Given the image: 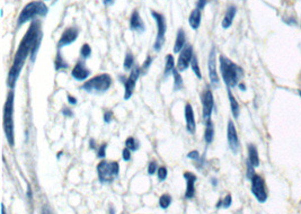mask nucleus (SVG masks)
I'll return each mask as SVG.
<instances>
[{
  "instance_id": "nucleus-1",
  "label": "nucleus",
  "mask_w": 301,
  "mask_h": 214,
  "mask_svg": "<svg viewBox=\"0 0 301 214\" xmlns=\"http://www.w3.org/2000/svg\"><path fill=\"white\" fill-rule=\"evenodd\" d=\"M42 36L41 22L33 21L31 23V26L29 27L25 35H24V38L22 39L21 43H19L9 74H8L7 85L10 89L15 88V85L19 78V75H21L24 64L26 62V59L30 56L32 62L35 61L36 54H38L40 45H41Z\"/></svg>"
},
{
  "instance_id": "nucleus-2",
  "label": "nucleus",
  "mask_w": 301,
  "mask_h": 214,
  "mask_svg": "<svg viewBox=\"0 0 301 214\" xmlns=\"http://www.w3.org/2000/svg\"><path fill=\"white\" fill-rule=\"evenodd\" d=\"M219 63L220 74H221L222 80L223 83L226 84L227 88H234L238 86L239 80L242 79L244 76V70L242 68L224 55L219 56Z\"/></svg>"
},
{
  "instance_id": "nucleus-3",
  "label": "nucleus",
  "mask_w": 301,
  "mask_h": 214,
  "mask_svg": "<svg viewBox=\"0 0 301 214\" xmlns=\"http://www.w3.org/2000/svg\"><path fill=\"white\" fill-rule=\"evenodd\" d=\"M49 13V8L42 0L31 1L23 8L17 19V27H21L27 22L35 21L36 17H45Z\"/></svg>"
},
{
  "instance_id": "nucleus-4",
  "label": "nucleus",
  "mask_w": 301,
  "mask_h": 214,
  "mask_svg": "<svg viewBox=\"0 0 301 214\" xmlns=\"http://www.w3.org/2000/svg\"><path fill=\"white\" fill-rule=\"evenodd\" d=\"M14 89L8 92L7 100L3 106V131L10 147L15 145V133H14Z\"/></svg>"
},
{
  "instance_id": "nucleus-5",
  "label": "nucleus",
  "mask_w": 301,
  "mask_h": 214,
  "mask_svg": "<svg viewBox=\"0 0 301 214\" xmlns=\"http://www.w3.org/2000/svg\"><path fill=\"white\" fill-rule=\"evenodd\" d=\"M112 86V77L108 74H100L83 84L80 89L89 94H104Z\"/></svg>"
},
{
  "instance_id": "nucleus-6",
  "label": "nucleus",
  "mask_w": 301,
  "mask_h": 214,
  "mask_svg": "<svg viewBox=\"0 0 301 214\" xmlns=\"http://www.w3.org/2000/svg\"><path fill=\"white\" fill-rule=\"evenodd\" d=\"M97 173L100 183H112V181H114L119 177L120 165L118 161H99V164L97 165Z\"/></svg>"
},
{
  "instance_id": "nucleus-7",
  "label": "nucleus",
  "mask_w": 301,
  "mask_h": 214,
  "mask_svg": "<svg viewBox=\"0 0 301 214\" xmlns=\"http://www.w3.org/2000/svg\"><path fill=\"white\" fill-rule=\"evenodd\" d=\"M151 16L154 17L157 24V38H156V41L154 44V50L159 52L162 50V47L164 44H165V35L167 31V25H166V18L163 14L158 13V11L151 10Z\"/></svg>"
},
{
  "instance_id": "nucleus-8",
  "label": "nucleus",
  "mask_w": 301,
  "mask_h": 214,
  "mask_svg": "<svg viewBox=\"0 0 301 214\" xmlns=\"http://www.w3.org/2000/svg\"><path fill=\"white\" fill-rule=\"evenodd\" d=\"M252 193L255 196V199L258 200L259 203H264L267 200V192H266V186L265 181L258 173H255L252 177Z\"/></svg>"
},
{
  "instance_id": "nucleus-9",
  "label": "nucleus",
  "mask_w": 301,
  "mask_h": 214,
  "mask_svg": "<svg viewBox=\"0 0 301 214\" xmlns=\"http://www.w3.org/2000/svg\"><path fill=\"white\" fill-rule=\"evenodd\" d=\"M201 102H202V111H203V119L209 120L211 119V114L215 108V98L210 86H207L206 89L201 94Z\"/></svg>"
},
{
  "instance_id": "nucleus-10",
  "label": "nucleus",
  "mask_w": 301,
  "mask_h": 214,
  "mask_svg": "<svg viewBox=\"0 0 301 214\" xmlns=\"http://www.w3.org/2000/svg\"><path fill=\"white\" fill-rule=\"evenodd\" d=\"M140 75H141V68L135 66L133 69L131 70L130 76L128 77L126 82H124V99L126 100L130 99L131 96L133 95L135 85L136 82H138Z\"/></svg>"
},
{
  "instance_id": "nucleus-11",
  "label": "nucleus",
  "mask_w": 301,
  "mask_h": 214,
  "mask_svg": "<svg viewBox=\"0 0 301 214\" xmlns=\"http://www.w3.org/2000/svg\"><path fill=\"white\" fill-rule=\"evenodd\" d=\"M194 53H193V46L191 44H186L182 51H180L178 60H177V66H176V69L179 72H183L187 70V68L190 67V64L192 62V59H193Z\"/></svg>"
},
{
  "instance_id": "nucleus-12",
  "label": "nucleus",
  "mask_w": 301,
  "mask_h": 214,
  "mask_svg": "<svg viewBox=\"0 0 301 214\" xmlns=\"http://www.w3.org/2000/svg\"><path fill=\"white\" fill-rule=\"evenodd\" d=\"M208 69H209V78H210V83L212 86L216 88L219 86V76H218V71H216V54H215V46L211 48L210 54H209Z\"/></svg>"
},
{
  "instance_id": "nucleus-13",
  "label": "nucleus",
  "mask_w": 301,
  "mask_h": 214,
  "mask_svg": "<svg viewBox=\"0 0 301 214\" xmlns=\"http://www.w3.org/2000/svg\"><path fill=\"white\" fill-rule=\"evenodd\" d=\"M227 140L230 150L234 152L235 155L236 153H238L240 148L238 133H237V128L231 120L228 121V125H227Z\"/></svg>"
},
{
  "instance_id": "nucleus-14",
  "label": "nucleus",
  "mask_w": 301,
  "mask_h": 214,
  "mask_svg": "<svg viewBox=\"0 0 301 214\" xmlns=\"http://www.w3.org/2000/svg\"><path fill=\"white\" fill-rule=\"evenodd\" d=\"M78 35H79V27H77V26L68 27L67 30L63 32L61 38H60V40H59L58 48L70 45L71 43H74L76 40L78 39Z\"/></svg>"
},
{
  "instance_id": "nucleus-15",
  "label": "nucleus",
  "mask_w": 301,
  "mask_h": 214,
  "mask_svg": "<svg viewBox=\"0 0 301 214\" xmlns=\"http://www.w3.org/2000/svg\"><path fill=\"white\" fill-rule=\"evenodd\" d=\"M90 70L86 67V63L84 60H79V61L76 63V66L72 68L71 76L72 78L77 80V82H84L86 80L88 77L90 76Z\"/></svg>"
},
{
  "instance_id": "nucleus-16",
  "label": "nucleus",
  "mask_w": 301,
  "mask_h": 214,
  "mask_svg": "<svg viewBox=\"0 0 301 214\" xmlns=\"http://www.w3.org/2000/svg\"><path fill=\"white\" fill-rule=\"evenodd\" d=\"M184 114H185L187 132L190 133V134H194L196 131V123H195L193 107H192V105L190 103H187L185 105V111H184Z\"/></svg>"
},
{
  "instance_id": "nucleus-17",
  "label": "nucleus",
  "mask_w": 301,
  "mask_h": 214,
  "mask_svg": "<svg viewBox=\"0 0 301 214\" xmlns=\"http://www.w3.org/2000/svg\"><path fill=\"white\" fill-rule=\"evenodd\" d=\"M184 178L186 179V191H185V199L190 200L195 196V183L198 177L193 172H184Z\"/></svg>"
},
{
  "instance_id": "nucleus-18",
  "label": "nucleus",
  "mask_w": 301,
  "mask_h": 214,
  "mask_svg": "<svg viewBox=\"0 0 301 214\" xmlns=\"http://www.w3.org/2000/svg\"><path fill=\"white\" fill-rule=\"evenodd\" d=\"M130 27L132 31H134V32H136V33H140V34L143 33V32L146 31V26H144V23L138 10H133V13H132V15H131Z\"/></svg>"
},
{
  "instance_id": "nucleus-19",
  "label": "nucleus",
  "mask_w": 301,
  "mask_h": 214,
  "mask_svg": "<svg viewBox=\"0 0 301 214\" xmlns=\"http://www.w3.org/2000/svg\"><path fill=\"white\" fill-rule=\"evenodd\" d=\"M236 14H237V7L234 6V5H230L229 7L227 8L226 10V14H224L223 16V19H222V23H221V26L223 30H228L231 25L232 23H234V19L236 17Z\"/></svg>"
},
{
  "instance_id": "nucleus-20",
  "label": "nucleus",
  "mask_w": 301,
  "mask_h": 214,
  "mask_svg": "<svg viewBox=\"0 0 301 214\" xmlns=\"http://www.w3.org/2000/svg\"><path fill=\"white\" fill-rule=\"evenodd\" d=\"M186 45V34L183 28H179L177 31V35H176V41L174 45V52L175 53H180L184 46Z\"/></svg>"
},
{
  "instance_id": "nucleus-21",
  "label": "nucleus",
  "mask_w": 301,
  "mask_h": 214,
  "mask_svg": "<svg viewBox=\"0 0 301 214\" xmlns=\"http://www.w3.org/2000/svg\"><path fill=\"white\" fill-rule=\"evenodd\" d=\"M248 150V161L254 166L255 168L259 166V155H258V148H256L255 144H248L247 147Z\"/></svg>"
},
{
  "instance_id": "nucleus-22",
  "label": "nucleus",
  "mask_w": 301,
  "mask_h": 214,
  "mask_svg": "<svg viewBox=\"0 0 301 214\" xmlns=\"http://www.w3.org/2000/svg\"><path fill=\"white\" fill-rule=\"evenodd\" d=\"M227 91H228V98H229V103H230L231 114H232V116H234L235 119H238L239 118V114H240L239 103L237 102V99L235 98L234 94H232V92H231V88H228Z\"/></svg>"
},
{
  "instance_id": "nucleus-23",
  "label": "nucleus",
  "mask_w": 301,
  "mask_h": 214,
  "mask_svg": "<svg viewBox=\"0 0 301 214\" xmlns=\"http://www.w3.org/2000/svg\"><path fill=\"white\" fill-rule=\"evenodd\" d=\"M215 139V125L211 119L206 121V131H204V141L207 144L212 143Z\"/></svg>"
},
{
  "instance_id": "nucleus-24",
  "label": "nucleus",
  "mask_w": 301,
  "mask_h": 214,
  "mask_svg": "<svg viewBox=\"0 0 301 214\" xmlns=\"http://www.w3.org/2000/svg\"><path fill=\"white\" fill-rule=\"evenodd\" d=\"M188 24H190V26L193 28L194 31L198 30L201 25V10L194 9L192 13L190 14V17H188Z\"/></svg>"
},
{
  "instance_id": "nucleus-25",
  "label": "nucleus",
  "mask_w": 301,
  "mask_h": 214,
  "mask_svg": "<svg viewBox=\"0 0 301 214\" xmlns=\"http://www.w3.org/2000/svg\"><path fill=\"white\" fill-rule=\"evenodd\" d=\"M54 68L57 71L66 70L69 68V64H68V62L66 61L65 58H63L61 52L60 51H58L57 56H55V59H54Z\"/></svg>"
},
{
  "instance_id": "nucleus-26",
  "label": "nucleus",
  "mask_w": 301,
  "mask_h": 214,
  "mask_svg": "<svg viewBox=\"0 0 301 214\" xmlns=\"http://www.w3.org/2000/svg\"><path fill=\"white\" fill-rule=\"evenodd\" d=\"M175 69V60L174 56L172 54L166 55V63H165V70H164V78H167L168 76L172 74Z\"/></svg>"
},
{
  "instance_id": "nucleus-27",
  "label": "nucleus",
  "mask_w": 301,
  "mask_h": 214,
  "mask_svg": "<svg viewBox=\"0 0 301 214\" xmlns=\"http://www.w3.org/2000/svg\"><path fill=\"white\" fill-rule=\"evenodd\" d=\"M123 68L126 71L132 70L134 68V55L131 53L130 51H128L126 53V58H124V63Z\"/></svg>"
},
{
  "instance_id": "nucleus-28",
  "label": "nucleus",
  "mask_w": 301,
  "mask_h": 214,
  "mask_svg": "<svg viewBox=\"0 0 301 214\" xmlns=\"http://www.w3.org/2000/svg\"><path fill=\"white\" fill-rule=\"evenodd\" d=\"M172 77H174V90L178 91L183 89V78L180 76V72L176 69L172 71Z\"/></svg>"
},
{
  "instance_id": "nucleus-29",
  "label": "nucleus",
  "mask_w": 301,
  "mask_h": 214,
  "mask_svg": "<svg viewBox=\"0 0 301 214\" xmlns=\"http://www.w3.org/2000/svg\"><path fill=\"white\" fill-rule=\"evenodd\" d=\"M140 147V143L139 141L134 139L133 136H130V138H128L126 140V148L129 149V150L131 151H136Z\"/></svg>"
},
{
  "instance_id": "nucleus-30",
  "label": "nucleus",
  "mask_w": 301,
  "mask_h": 214,
  "mask_svg": "<svg viewBox=\"0 0 301 214\" xmlns=\"http://www.w3.org/2000/svg\"><path fill=\"white\" fill-rule=\"evenodd\" d=\"M172 203V196L168 195V194H163L162 196H160L159 199V207L166 210L168 209V207H170Z\"/></svg>"
},
{
  "instance_id": "nucleus-31",
  "label": "nucleus",
  "mask_w": 301,
  "mask_h": 214,
  "mask_svg": "<svg viewBox=\"0 0 301 214\" xmlns=\"http://www.w3.org/2000/svg\"><path fill=\"white\" fill-rule=\"evenodd\" d=\"M231 203H232V199H231V195L230 194H228V195L224 197V199H222V200H220L218 203H216V205H215V208L216 209H220V208H224V209H228V208H230V205H231Z\"/></svg>"
},
{
  "instance_id": "nucleus-32",
  "label": "nucleus",
  "mask_w": 301,
  "mask_h": 214,
  "mask_svg": "<svg viewBox=\"0 0 301 214\" xmlns=\"http://www.w3.org/2000/svg\"><path fill=\"white\" fill-rule=\"evenodd\" d=\"M191 68H192V71L194 72L195 76L198 77L199 79L202 78V74H201V69H200V66H199V60H198V58H196L195 55L193 56V59H192Z\"/></svg>"
},
{
  "instance_id": "nucleus-33",
  "label": "nucleus",
  "mask_w": 301,
  "mask_h": 214,
  "mask_svg": "<svg viewBox=\"0 0 301 214\" xmlns=\"http://www.w3.org/2000/svg\"><path fill=\"white\" fill-rule=\"evenodd\" d=\"M80 55H82V58H83L84 60H86V59H88V58H90V55H91V48H90L89 45H88L87 43L84 44V45L82 46V48H80Z\"/></svg>"
},
{
  "instance_id": "nucleus-34",
  "label": "nucleus",
  "mask_w": 301,
  "mask_h": 214,
  "mask_svg": "<svg viewBox=\"0 0 301 214\" xmlns=\"http://www.w3.org/2000/svg\"><path fill=\"white\" fill-rule=\"evenodd\" d=\"M157 175H158V179L160 181H164L166 178H167V175H168V171L166 167H159L158 171H157Z\"/></svg>"
},
{
  "instance_id": "nucleus-35",
  "label": "nucleus",
  "mask_w": 301,
  "mask_h": 214,
  "mask_svg": "<svg viewBox=\"0 0 301 214\" xmlns=\"http://www.w3.org/2000/svg\"><path fill=\"white\" fill-rule=\"evenodd\" d=\"M106 149H107V143H103V144L99 145L98 149H97V157H98V158H100V159L105 158Z\"/></svg>"
},
{
  "instance_id": "nucleus-36",
  "label": "nucleus",
  "mask_w": 301,
  "mask_h": 214,
  "mask_svg": "<svg viewBox=\"0 0 301 214\" xmlns=\"http://www.w3.org/2000/svg\"><path fill=\"white\" fill-rule=\"evenodd\" d=\"M246 167H247V172H246V176H247V178L251 180V179H252V177L255 175V171H254L255 167L253 166V165H252V164H251L250 161H248V160L246 161Z\"/></svg>"
},
{
  "instance_id": "nucleus-37",
  "label": "nucleus",
  "mask_w": 301,
  "mask_h": 214,
  "mask_svg": "<svg viewBox=\"0 0 301 214\" xmlns=\"http://www.w3.org/2000/svg\"><path fill=\"white\" fill-rule=\"evenodd\" d=\"M157 171H158L157 161L151 160L149 163V166H148V173H149V175H154V173Z\"/></svg>"
},
{
  "instance_id": "nucleus-38",
  "label": "nucleus",
  "mask_w": 301,
  "mask_h": 214,
  "mask_svg": "<svg viewBox=\"0 0 301 214\" xmlns=\"http://www.w3.org/2000/svg\"><path fill=\"white\" fill-rule=\"evenodd\" d=\"M152 61H154V59L151 58V56L149 55L147 58V60L146 61H144V63L142 64V67H141V72H147V70L149 69V67L151 66V63H152Z\"/></svg>"
},
{
  "instance_id": "nucleus-39",
  "label": "nucleus",
  "mask_w": 301,
  "mask_h": 214,
  "mask_svg": "<svg viewBox=\"0 0 301 214\" xmlns=\"http://www.w3.org/2000/svg\"><path fill=\"white\" fill-rule=\"evenodd\" d=\"M113 120V112L112 111H106L105 114H104V122L106 124H110Z\"/></svg>"
},
{
  "instance_id": "nucleus-40",
  "label": "nucleus",
  "mask_w": 301,
  "mask_h": 214,
  "mask_svg": "<svg viewBox=\"0 0 301 214\" xmlns=\"http://www.w3.org/2000/svg\"><path fill=\"white\" fill-rule=\"evenodd\" d=\"M187 158L192 160H200V152L198 150H193L187 153Z\"/></svg>"
},
{
  "instance_id": "nucleus-41",
  "label": "nucleus",
  "mask_w": 301,
  "mask_h": 214,
  "mask_svg": "<svg viewBox=\"0 0 301 214\" xmlns=\"http://www.w3.org/2000/svg\"><path fill=\"white\" fill-rule=\"evenodd\" d=\"M122 158L124 161H130L131 160V150L128 148H124L122 151Z\"/></svg>"
},
{
  "instance_id": "nucleus-42",
  "label": "nucleus",
  "mask_w": 301,
  "mask_h": 214,
  "mask_svg": "<svg viewBox=\"0 0 301 214\" xmlns=\"http://www.w3.org/2000/svg\"><path fill=\"white\" fill-rule=\"evenodd\" d=\"M61 113L63 114V116H66V118H72V116H74V112H72L71 108L67 106H63Z\"/></svg>"
},
{
  "instance_id": "nucleus-43",
  "label": "nucleus",
  "mask_w": 301,
  "mask_h": 214,
  "mask_svg": "<svg viewBox=\"0 0 301 214\" xmlns=\"http://www.w3.org/2000/svg\"><path fill=\"white\" fill-rule=\"evenodd\" d=\"M210 1V0H198V3H196V8L200 10L204 9V7L208 5V2Z\"/></svg>"
},
{
  "instance_id": "nucleus-44",
  "label": "nucleus",
  "mask_w": 301,
  "mask_h": 214,
  "mask_svg": "<svg viewBox=\"0 0 301 214\" xmlns=\"http://www.w3.org/2000/svg\"><path fill=\"white\" fill-rule=\"evenodd\" d=\"M89 148L90 150H97V144H96V141L95 139H90L89 140Z\"/></svg>"
},
{
  "instance_id": "nucleus-45",
  "label": "nucleus",
  "mask_w": 301,
  "mask_h": 214,
  "mask_svg": "<svg viewBox=\"0 0 301 214\" xmlns=\"http://www.w3.org/2000/svg\"><path fill=\"white\" fill-rule=\"evenodd\" d=\"M68 103H69L70 105H76L77 104V98H76L75 96L68 95Z\"/></svg>"
},
{
  "instance_id": "nucleus-46",
  "label": "nucleus",
  "mask_w": 301,
  "mask_h": 214,
  "mask_svg": "<svg viewBox=\"0 0 301 214\" xmlns=\"http://www.w3.org/2000/svg\"><path fill=\"white\" fill-rule=\"evenodd\" d=\"M41 214H53V212H52V210L47 207V205H44V207L42 208Z\"/></svg>"
},
{
  "instance_id": "nucleus-47",
  "label": "nucleus",
  "mask_w": 301,
  "mask_h": 214,
  "mask_svg": "<svg viewBox=\"0 0 301 214\" xmlns=\"http://www.w3.org/2000/svg\"><path fill=\"white\" fill-rule=\"evenodd\" d=\"M103 2H104V5H105V6H111V5H113V3L115 2V0H103Z\"/></svg>"
},
{
  "instance_id": "nucleus-48",
  "label": "nucleus",
  "mask_w": 301,
  "mask_h": 214,
  "mask_svg": "<svg viewBox=\"0 0 301 214\" xmlns=\"http://www.w3.org/2000/svg\"><path fill=\"white\" fill-rule=\"evenodd\" d=\"M238 87H239V89L242 90V91L246 90V86H245V85H244L243 83H239V84H238Z\"/></svg>"
},
{
  "instance_id": "nucleus-49",
  "label": "nucleus",
  "mask_w": 301,
  "mask_h": 214,
  "mask_svg": "<svg viewBox=\"0 0 301 214\" xmlns=\"http://www.w3.org/2000/svg\"><path fill=\"white\" fill-rule=\"evenodd\" d=\"M211 183H212V185H214V186L215 187L216 185H218V180H216L215 178H212V179H211Z\"/></svg>"
},
{
  "instance_id": "nucleus-50",
  "label": "nucleus",
  "mask_w": 301,
  "mask_h": 214,
  "mask_svg": "<svg viewBox=\"0 0 301 214\" xmlns=\"http://www.w3.org/2000/svg\"><path fill=\"white\" fill-rule=\"evenodd\" d=\"M1 214H7L6 213V209H5V205H1Z\"/></svg>"
},
{
  "instance_id": "nucleus-51",
  "label": "nucleus",
  "mask_w": 301,
  "mask_h": 214,
  "mask_svg": "<svg viewBox=\"0 0 301 214\" xmlns=\"http://www.w3.org/2000/svg\"><path fill=\"white\" fill-rule=\"evenodd\" d=\"M110 214H115V210L113 207L110 208Z\"/></svg>"
},
{
  "instance_id": "nucleus-52",
  "label": "nucleus",
  "mask_w": 301,
  "mask_h": 214,
  "mask_svg": "<svg viewBox=\"0 0 301 214\" xmlns=\"http://www.w3.org/2000/svg\"><path fill=\"white\" fill-rule=\"evenodd\" d=\"M62 153H63V151H60V152L58 153V159H60V157L62 156Z\"/></svg>"
},
{
  "instance_id": "nucleus-53",
  "label": "nucleus",
  "mask_w": 301,
  "mask_h": 214,
  "mask_svg": "<svg viewBox=\"0 0 301 214\" xmlns=\"http://www.w3.org/2000/svg\"><path fill=\"white\" fill-rule=\"evenodd\" d=\"M298 94H299V96H300V98H301V89H299V90H298Z\"/></svg>"
}]
</instances>
